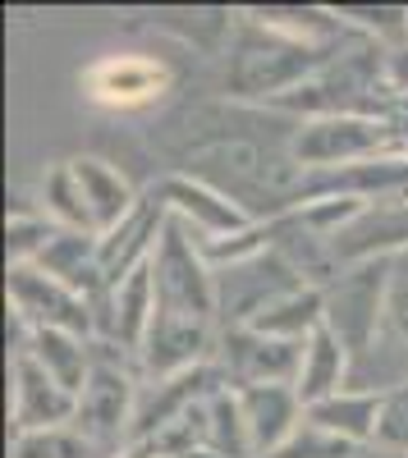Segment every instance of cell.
Wrapping results in <instances>:
<instances>
[{
  "mask_svg": "<svg viewBox=\"0 0 408 458\" xmlns=\"http://www.w3.org/2000/svg\"><path fill=\"white\" fill-rule=\"evenodd\" d=\"M5 293H10V308H14V321L23 326V335L64 330V335L97 339L92 302L83 293H73L69 284L51 280L47 271H37V266H14V271H5Z\"/></svg>",
  "mask_w": 408,
  "mask_h": 458,
  "instance_id": "8",
  "label": "cell"
},
{
  "mask_svg": "<svg viewBox=\"0 0 408 458\" xmlns=\"http://www.w3.org/2000/svg\"><path fill=\"white\" fill-rule=\"evenodd\" d=\"M308 289V276L293 266L285 252L267 248L239 266H220L216 271V302H220V330L252 326L262 312H271L276 302L289 293Z\"/></svg>",
  "mask_w": 408,
  "mask_h": 458,
  "instance_id": "6",
  "label": "cell"
},
{
  "mask_svg": "<svg viewBox=\"0 0 408 458\" xmlns=\"http://www.w3.org/2000/svg\"><path fill=\"white\" fill-rule=\"evenodd\" d=\"M216 371L225 376V386L248 390V386H293L303 367V344H289L276 335H262L252 326L220 330L216 339Z\"/></svg>",
  "mask_w": 408,
  "mask_h": 458,
  "instance_id": "9",
  "label": "cell"
},
{
  "mask_svg": "<svg viewBox=\"0 0 408 458\" xmlns=\"http://www.w3.org/2000/svg\"><path fill=\"white\" fill-rule=\"evenodd\" d=\"M189 458H220V454H211V449H202V454H189Z\"/></svg>",
  "mask_w": 408,
  "mask_h": 458,
  "instance_id": "28",
  "label": "cell"
},
{
  "mask_svg": "<svg viewBox=\"0 0 408 458\" xmlns=\"http://www.w3.org/2000/svg\"><path fill=\"white\" fill-rule=\"evenodd\" d=\"M207 449L220 454V458H252L243 403H239L234 386H216L207 394Z\"/></svg>",
  "mask_w": 408,
  "mask_h": 458,
  "instance_id": "18",
  "label": "cell"
},
{
  "mask_svg": "<svg viewBox=\"0 0 408 458\" xmlns=\"http://www.w3.org/2000/svg\"><path fill=\"white\" fill-rule=\"evenodd\" d=\"M386 83H390L395 97L408 101V37L399 47H386Z\"/></svg>",
  "mask_w": 408,
  "mask_h": 458,
  "instance_id": "26",
  "label": "cell"
},
{
  "mask_svg": "<svg viewBox=\"0 0 408 458\" xmlns=\"http://www.w3.org/2000/svg\"><path fill=\"white\" fill-rule=\"evenodd\" d=\"M349 37V32H344ZM340 51L336 47H308L293 42V37H280L262 23H252L243 10L234 19L230 32V69H225V92L234 101H257V106H276L289 92H299L312 73Z\"/></svg>",
  "mask_w": 408,
  "mask_h": 458,
  "instance_id": "2",
  "label": "cell"
},
{
  "mask_svg": "<svg viewBox=\"0 0 408 458\" xmlns=\"http://www.w3.org/2000/svg\"><path fill=\"white\" fill-rule=\"evenodd\" d=\"M42 211L60 225V229H79V234H97L92 229V211L83 202V188L79 174H73L69 161H55L42 179Z\"/></svg>",
  "mask_w": 408,
  "mask_h": 458,
  "instance_id": "19",
  "label": "cell"
},
{
  "mask_svg": "<svg viewBox=\"0 0 408 458\" xmlns=\"http://www.w3.org/2000/svg\"><path fill=\"white\" fill-rule=\"evenodd\" d=\"M73 165V174H79V188H83V202H88V211H92V229H97V239H106V234H115V229L138 211V193H133V183L110 165V161H101V157H73L69 161Z\"/></svg>",
  "mask_w": 408,
  "mask_h": 458,
  "instance_id": "14",
  "label": "cell"
},
{
  "mask_svg": "<svg viewBox=\"0 0 408 458\" xmlns=\"http://www.w3.org/2000/svg\"><path fill=\"white\" fill-rule=\"evenodd\" d=\"M10 458H101L73 427H55V431H28L14 436Z\"/></svg>",
  "mask_w": 408,
  "mask_h": 458,
  "instance_id": "23",
  "label": "cell"
},
{
  "mask_svg": "<svg viewBox=\"0 0 408 458\" xmlns=\"http://www.w3.org/2000/svg\"><path fill=\"white\" fill-rule=\"evenodd\" d=\"M19 349H28L73 399H79V390L88 386V376L97 367V339L64 335V330H32V335H23Z\"/></svg>",
  "mask_w": 408,
  "mask_h": 458,
  "instance_id": "16",
  "label": "cell"
},
{
  "mask_svg": "<svg viewBox=\"0 0 408 458\" xmlns=\"http://www.w3.org/2000/svg\"><path fill=\"white\" fill-rule=\"evenodd\" d=\"M79 83H83V97H88L92 106L133 114V110L157 106V101L170 92L174 73H170V64L157 60V55L110 51V55H97V60L79 73Z\"/></svg>",
  "mask_w": 408,
  "mask_h": 458,
  "instance_id": "7",
  "label": "cell"
},
{
  "mask_svg": "<svg viewBox=\"0 0 408 458\" xmlns=\"http://www.w3.org/2000/svg\"><path fill=\"white\" fill-rule=\"evenodd\" d=\"M390 293H395V261L344 266L321 289V302H326L321 326L349 349L353 367L367 362V353L377 349V339L386 330V312H390Z\"/></svg>",
  "mask_w": 408,
  "mask_h": 458,
  "instance_id": "4",
  "label": "cell"
},
{
  "mask_svg": "<svg viewBox=\"0 0 408 458\" xmlns=\"http://www.w3.org/2000/svg\"><path fill=\"white\" fill-rule=\"evenodd\" d=\"M55 229L60 225L47 211H14L5 220V261H10V271L14 266H32L37 257H42V248L51 243Z\"/></svg>",
  "mask_w": 408,
  "mask_h": 458,
  "instance_id": "20",
  "label": "cell"
},
{
  "mask_svg": "<svg viewBox=\"0 0 408 458\" xmlns=\"http://www.w3.org/2000/svg\"><path fill=\"white\" fill-rule=\"evenodd\" d=\"M399 138L386 120H367V114H326V120H299L289 133V161L303 174L321 170H344L377 157H395Z\"/></svg>",
  "mask_w": 408,
  "mask_h": 458,
  "instance_id": "5",
  "label": "cell"
},
{
  "mask_svg": "<svg viewBox=\"0 0 408 458\" xmlns=\"http://www.w3.org/2000/svg\"><path fill=\"white\" fill-rule=\"evenodd\" d=\"M115 458H161V454H157V445H152V440H129Z\"/></svg>",
  "mask_w": 408,
  "mask_h": 458,
  "instance_id": "27",
  "label": "cell"
},
{
  "mask_svg": "<svg viewBox=\"0 0 408 458\" xmlns=\"http://www.w3.org/2000/svg\"><path fill=\"white\" fill-rule=\"evenodd\" d=\"M377 454L390 458H408V380L381 390V417H377Z\"/></svg>",
  "mask_w": 408,
  "mask_h": 458,
  "instance_id": "22",
  "label": "cell"
},
{
  "mask_svg": "<svg viewBox=\"0 0 408 458\" xmlns=\"http://www.w3.org/2000/svg\"><path fill=\"white\" fill-rule=\"evenodd\" d=\"M349 371H353L349 349L321 326V330L303 344V367H299L293 390H299L303 408H312V403H321V399H330V394H344V390H349Z\"/></svg>",
  "mask_w": 408,
  "mask_h": 458,
  "instance_id": "15",
  "label": "cell"
},
{
  "mask_svg": "<svg viewBox=\"0 0 408 458\" xmlns=\"http://www.w3.org/2000/svg\"><path fill=\"white\" fill-rule=\"evenodd\" d=\"M377 417H381V390H344L308 408V422H317L321 431L340 436L358 449L377 440Z\"/></svg>",
  "mask_w": 408,
  "mask_h": 458,
  "instance_id": "17",
  "label": "cell"
},
{
  "mask_svg": "<svg viewBox=\"0 0 408 458\" xmlns=\"http://www.w3.org/2000/svg\"><path fill=\"white\" fill-rule=\"evenodd\" d=\"M152 289L157 312L138 349L142 380H170L179 371L207 367L220 339V302H216V271L202 257L198 239L174 216L152 257Z\"/></svg>",
  "mask_w": 408,
  "mask_h": 458,
  "instance_id": "1",
  "label": "cell"
},
{
  "mask_svg": "<svg viewBox=\"0 0 408 458\" xmlns=\"http://www.w3.org/2000/svg\"><path fill=\"white\" fill-rule=\"evenodd\" d=\"M73 408H79V399H73L28 349H14V362H10V417H14V436L69 427L73 422Z\"/></svg>",
  "mask_w": 408,
  "mask_h": 458,
  "instance_id": "11",
  "label": "cell"
},
{
  "mask_svg": "<svg viewBox=\"0 0 408 458\" xmlns=\"http://www.w3.org/2000/svg\"><path fill=\"white\" fill-rule=\"evenodd\" d=\"M239 403H243L252 458H271L308 417V408H303L293 386H248V390H239Z\"/></svg>",
  "mask_w": 408,
  "mask_h": 458,
  "instance_id": "13",
  "label": "cell"
},
{
  "mask_svg": "<svg viewBox=\"0 0 408 458\" xmlns=\"http://www.w3.org/2000/svg\"><path fill=\"white\" fill-rule=\"evenodd\" d=\"M157 198L166 202V211L189 229L198 243H220V239H234V234H248L257 225V216L234 202L230 193H220L216 183L207 179H193L183 170H170L161 183H157Z\"/></svg>",
  "mask_w": 408,
  "mask_h": 458,
  "instance_id": "10",
  "label": "cell"
},
{
  "mask_svg": "<svg viewBox=\"0 0 408 458\" xmlns=\"http://www.w3.org/2000/svg\"><path fill=\"white\" fill-rule=\"evenodd\" d=\"M408 252V198L404 202H381L362 207L336 239H330V261L340 266H362V261H395Z\"/></svg>",
  "mask_w": 408,
  "mask_h": 458,
  "instance_id": "12",
  "label": "cell"
},
{
  "mask_svg": "<svg viewBox=\"0 0 408 458\" xmlns=\"http://www.w3.org/2000/svg\"><path fill=\"white\" fill-rule=\"evenodd\" d=\"M138 376L124 362V349L97 339V367L88 386L79 390V408H73V431H79L101 458H115L133 440V412H138Z\"/></svg>",
  "mask_w": 408,
  "mask_h": 458,
  "instance_id": "3",
  "label": "cell"
},
{
  "mask_svg": "<svg viewBox=\"0 0 408 458\" xmlns=\"http://www.w3.org/2000/svg\"><path fill=\"white\" fill-rule=\"evenodd\" d=\"M381 339L395 349V362L408 367V284H395V293H390V312H386ZM381 339H377V344H381Z\"/></svg>",
  "mask_w": 408,
  "mask_h": 458,
  "instance_id": "25",
  "label": "cell"
},
{
  "mask_svg": "<svg viewBox=\"0 0 408 458\" xmlns=\"http://www.w3.org/2000/svg\"><path fill=\"white\" fill-rule=\"evenodd\" d=\"M271 458H358V445L321 431L317 422H308V417H303V427L293 431Z\"/></svg>",
  "mask_w": 408,
  "mask_h": 458,
  "instance_id": "24",
  "label": "cell"
},
{
  "mask_svg": "<svg viewBox=\"0 0 408 458\" xmlns=\"http://www.w3.org/2000/svg\"><path fill=\"white\" fill-rule=\"evenodd\" d=\"M330 10L381 47H399L408 37V5H330Z\"/></svg>",
  "mask_w": 408,
  "mask_h": 458,
  "instance_id": "21",
  "label": "cell"
}]
</instances>
